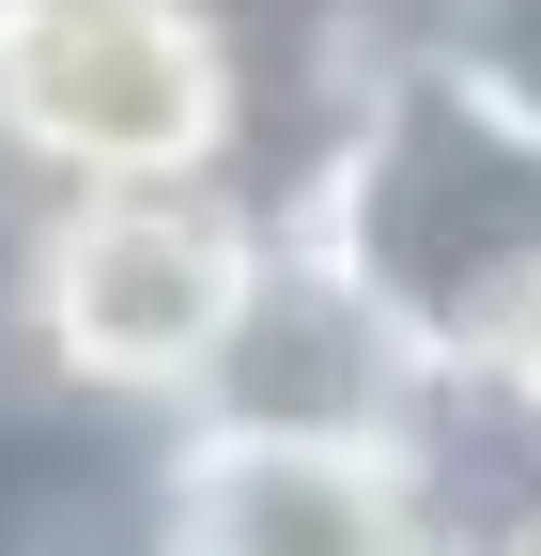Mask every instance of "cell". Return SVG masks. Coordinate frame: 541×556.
I'll return each instance as SVG.
<instances>
[{"label":"cell","mask_w":541,"mask_h":556,"mask_svg":"<svg viewBox=\"0 0 541 556\" xmlns=\"http://www.w3.org/2000/svg\"><path fill=\"white\" fill-rule=\"evenodd\" d=\"M263 186H47L16 170V387L186 433L263 294Z\"/></svg>","instance_id":"obj_3"},{"label":"cell","mask_w":541,"mask_h":556,"mask_svg":"<svg viewBox=\"0 0 541 556\" xmlns=\"http://www.w3.org/2000/svg\"><path fill=\"white\" fill-rule=\"evenodd\" d=\"M387 31H418L449 47L464 78H495L526 124H541V0H387Z\"/></svg>","instance_id":"obj_6"},{"label":"cell","mask_w":541,"mask_h":556,"mask_svg":"<svg viewBox=\"0 0 541 556\" xmlns=\"http://www.w3.org/2000/svg\"><path fill=\"white\" fill-rule=\"evenodd\" d=\"M201 417H217V433H325V448H449V433H464V387H449V356H433V340L402 325L325 232L279 217L263 294H248V325H232L217 387H201Z\"/></svg>","instance_id":"obj_4"},{"label":"cell","mask_w":541,"mask_h":556,"mask_svg":"<svg viewBox=\"0 0 541 556\" xmlns=\"http://www.w3.org/2000/svg\"><path fill=\"white\" fill-rule=\"evenodd\" d=\"M464 556H541V479H526V495H495L480 526H464Z\"/></svg>","instance_id":"obj_7"},{"label":"cell","mask_w":541,"mask_h":556,"mask_svg":"<svg viewBox=\"0 0 541 556\" xmlns=\"http://www.w3.org/2000/svg\"><path fill=\"white\" fill-rule=\"evenodd\" d=\"M0 139L47 186H263L310 155V78L248 0H0Z\"/></svg>","instance_id":"obj_2"},{"label":"cell","mask_w":541,"mask_h":556,"mask_svg":"<svg viewBox=\"0 0 541 556\" xmlns=\"http://www.w3.org/2000/svg\"><path fill=\"white\" fill-rule=\"evenodd\" d=\"M279 217L325 232L464 387V356H495L541 309V124L495 78H464L449 47L372 31L341 62V93L310 109Z\"/></svg>","instance_id":"obj_1"},{"label":"cell","mask_w":541,"mask_h":556,"mask_svg":"<svg viewBox=\"0 0 541 556\" xmlns=\"http://www.w3.org/2000/svg\"><path fill=\"white\" fill-rule=\"evenodd\" d=\"M171 556H464L449 448H325V433H171Z\"/></svg>","instance_id":"obj_5"}]
</instances>
